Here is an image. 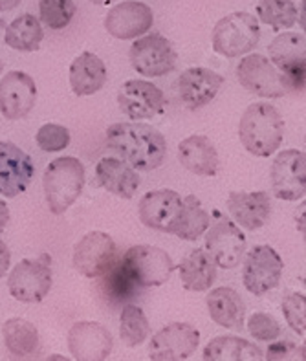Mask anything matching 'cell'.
I'll return each mask as SVG.
<instances>
[{
  "instance_id": "cell-1",
  "label": "cell",
  "mask_w": 306,
  "mask_h": 361,
  "mask_svg": "<svg viewBox=\"0 0 306 361\" xmlns=\"http://www.w3.org/2000/svg\"><path fill=\"white\" fill-rule=\"evenodd\" d=\"M106 145L133 169L154 171L167 154L164 134L147 123H114L106 128Z\"/></svg>"
},
{
  "instance_id": "cell-2",
  "label": "cell",
  "mask_w": 306,
  "mask_h": 361,
  "mask_svg": "<svg viewBox=\"0 0 306 361\" xmlns=\"http://www.w3.org/2000/svg\"><path fill=\"white\" fill-rule=\"evenodd\" d=\"M238 137L250 154L270 158L279 151L284 137V119L270 103H253L244 110L238 123Z\"/></svg>"
},
{
  "instance_id": "cell-3",
  "label": "cell",
  "mask_w": 306,
  "mask_h": 361,
  "mask_svg": "<svg viewBox=\"0 0 306 361\" xmlns=\"http://www.w3.org/2000/svg\"><path fill=\"white\" fill-rule=\"evenodd\" d=\"M87 171L79 158L64 156L51 161L42 176L46 204L54 215H63L64 211L78 200L85 188Z\"/></svg>"
},
{
  "instance_id": "cell-4",
  "label": "cell",
  "mask_w": 306,
  "mask_h": 361,
  "mask_svg": "<svg viewBox=\"0 0 306 361\" xmlns=\"http://www.w3.org/2000/svg\"><path fill=\"white\" fill-rule=\"evenodd\" d=\"M261 41V27L255 15L246 11H233L226 15L213 27V50L224 57H240L255 48Z\"/></svg>"
},
{
  "instance_id": "cell-5",
  "label": "cell",
  "mask_w": 306,
  "mask_h": 361,
  "mask_svg": "<svg viewBox=\"0 0 306 361\" xmlns=\"http://www.w3.org/2000/svg\"><path fill=\"white\" fill-rule=\"evenodd\" d=\"M119 262L128 277L134 281V284L142 288L161 286L171 279L173 271L176 270L169 253L151 244L133 246Z\"/></svg>"
},
{
  "instance_id": "cell-6",
  "label": "cell",
  "mask_w": 306,
  "mask_h": 361,
  "mask_svg": "<svg viewBox=\"0 0 306 361\" xmlns=\"http://www.w3.org/2000/svg\"><path fill=\"white\" fill-rule=\"evenodd\" d=\"M237 78L247 92L266 99L284 97L293 90L288 78L261 54L246 55L244 59H240L237 66Z\"/></svg>"
},
{
  "instance_id": "cell-7",
  "label": "cell",
  "mask_w": 306,
  "mask_h": 361,
  "mask_svg": "<svg viewBox=\"0 0 306 361\" xmlns=\"http://www.w3.org/2000/svg\"><path fill=\"white\" fill-rule=\"evenodd\" d=\"M51 259L42 253L37 259H24L15 266L8 277L9 293L17 301L35 305L50 293L51 288Z\"/></svg>"
},
{
  "instance_id": "cell-8",
  "label": "cell",
  "mask_w": 306,
  "mask_h": 361,
  "mask_svg": "<svg viewBox=\"0 0 306 361\" xmlns=\"http://www.w3.org/2000/svg\"><path fill=\"white\" fill-rule=\"evenodd\" d=\"M130 64L143 78H160L171 73L176 66V50L173 42L160 33L137 37L128 51Z\"/></svg>"
},
{
  "instance_id": "cell-9",
  "label": "cell",
  "mask_w": 306,
  "mask_h": 361,
  "mask_svg": "<svg viewBox=\"0 0 306 361\" xmlns=\"http://www.w3.org/2000/svg\"><path fill=\"white\" fill-rule=\"evenodd\" d=\"M216 216L219 220L206 229V252L219 268L233 270L243 262L246 253V235L229 219L220 216L219 213Z\"/></svg>"
},
{
  "instance_id": "cell-10",
  "label": "cell",
  "mask_w": 306,
  "mask_h": 361,
  "mask_svg": "<svg viewBox=\"0 0 306 361\" xmlns=\"http://www.w3.org/2000/svg\"><path fill=\"white\" fill-rule=\"evenodd\" d=\"M244 255L246 259L243 268V283L247 292L253 295H264L279 286L284 264L274 247L261 244L252 247Z\"/></svg>"
},
{
  "instance_id": "cell-11",
  "label": "cell",
  "mask_w": 306,
  "mask_h": 361,
  "mask_svg": "<svg viewBox=\"0 0 306 361\" xmlns=\"http://www.w3.org/2000/svg\"><path fill=\"white\" fill-rule=\"evenodd\" d=\"M118 247L105 231H90L73 247V266L88 279H99L116 262Z\"/></svg>"
},
{
  "instance_id": "cell-12",
  "label": "cell",
  "mask_w": 306,
  "mask_h": 361,
  "mask_svg": "<svg viewBox=\"0 0 306 361\" xmlns=\"http://www.w3.org/2000/svg\"><path fill=\"white\" fill-rule=\"evenodd\" d=\"M271 192L279 200L295 202L306 191V154L299 149H288L277 154L270 171Z\"/></svg>"
},
{
  "instance_id": "cell-13",
  "label": "cell",
  "mask_w": 306,
  "mask_h": 361,
  "mask_svg": "<svg viewBox=\"0 0 306 361\" xmlns=\"http://www.w3.org/2000/svg\"><path fill=\"white\" fill-rule=\"evenodd\" d=\"M200 332L189 323H171L152 336L149 357L152 361H183L197 353Z\"/></svg>"
},
{
  "instance_id": "cell-14",
  "label": "cell",
  "mask_w": 306,
  "mask_h": 361,
  "mask_svg": "<svg viewBox=\"0 0 306 361\" xmlns=\"http://www.w3.org/2000/svg\"><path fill=\"white\" fill-rule=\"evenodd\" d=\"M270 61L288 78L293 90L305 88L306 37L305 33H279L270 42Z\"/></svg>"
},
{
  "instance_id": "cell-15",
  "label": "cell",
  "mask_w": 306,
  "mask_h": 361,
  "mask_svg": "<svg viewBox=\"0 0 306 361\" xmlns=\"http://www.w3.org/2000/svg\"><path fill=\"white\" fill-rule=\"evenodd\" d=\"M118 105L133 121L151 119L165 110V94L151 81L130 79L119 88Z\"/></svg>"
},
{
  "instance_id": "cell-16",
  "label": "cell",
  "mask_w": 306,
  "mask_h": 361,
  "mask_svg": "<svg viewBox=\"0 0 306 361\" xmlns=\"http://www.w3.org/2000/svg\"><path fill=\"white\" fill-rule=\"evenodd\" d=\"M105 30L119 41H133L145 35L154 24V13L145 2L125 0L105 15Z\"/></svg>"
},
{
  "instance_id": "cell-17",
  "label": "cell",
  "mask_w": 306,
  "mask_h": 361,
  "mask_svg": "<svg viewBox=\"0 0 306 361\" xmlns=\"http://www.w3.org/2000/svg\"><path fill=\"white\" fill-rule=\"evenodd\" d=\"M37 101V85L32 75L11 70L0 81V112L8 121L26 118Z\"/></svg>"
},
{
  "instance_id": "cell-18",
  "label": "cell",
  "mask_w": 306,
  "mask_h": 361,
  "mask_svg": "<svg viewBox=\"0 0 306 361\" xmlns=\"http://www.w3.org/2000/svg\"><path fill=\"white\" fill-rule=\"evenodd\" d=\"M35 165L26 152L11 142H0V195L15 198L30 188Z\"/></svg>"
},
{
  "instance_id": "cell-19",
  "label": "cell",
  "mask_w": 306,
  "mask_h": 361,
  "mask_svg": "<svg viewBox=\"0 0 306 361\" xmlns=\"http://www.w3.org/2000/svg\"><path fill=\"white\" fill-rule=\"evenodd\" d=\"M182 204L183 198L173 189H156L143 195L137 204V213L142 224L147 228L161 233H173Z\"/></svg>"
},
{
  "instance_id": "cell-20",
  "label": "cell",
  "mask_w": 306,
  "mask_h": 361,
  "mask_svg": "<svg viewBox=\"0 0 306 361\" xmlns=\"http://www.w3.org/2000/svg\"><path fill=\"white\" fill-rule=\"evenodd\" d=\"M112 347V334L101 323L79 321L68 332V348L73 360L103 361L110 356Z\"/></svg>"
},
{
  "instance_id": "cell-21",
  "label": "cell",
  "mask_w": 306,
  "mask_h": 361,
  "mask_svg": "<svg viewBox=\"0 0 306 361\" xmlns=\"http://www.w3.org/2000/svg\"><path fill=\"white\" fill-rule=\"evenodd\" d=\"M224 85V78L204 66H192L178 79V96L189 110L209 105Z\"/></svg>"
},
{
  "instance_id": "cell-22",
  "label": "cell",
  "mask_w": 306,
  "mask_h": 361,
  "mask_svg": "<svg viewBox=\"0 0 306 361\" xmlns=\"http://www.w3.org/2000/svg\"><path fill=\"white\" fill-rule=\"evenodd\" d=\"M228 211L231 213L237 224L247 231H257L270 220L271 202L270 195L264 191H233L229 192Z\"/></svg>"
},
{
  "instance_id": "cell-23",
  "label": "cell",
  "mask_w": 306,
  "mask_h": 361,
  "mask_svg": "<svg viewBox=\"0 0 306 361\" xmlns=\"http://www.w3.org/2000/svg\"><path fill=\"white\" fill-rule=\"evenodd\" d=\"M178 160L189 173L198 176H215L220 169L216 147L202 134H192L182 140L178 145Z\"/></svg>"
},
{
  "instance_id": "cell-24",
  "label": "cell",
  "mask_w": 306,
  "mask_h": 361,
  "mask_svg": "<svg viewBox=\"0 0 306 361\" xmlns=\"http://www.w3.org/2000/svg\"><path fill=\"white\" fill-rule=\"evenodd\" d=\"M96 178L110 195L130 200L140 188L136 169L119 158H101L96 165Z\"/></svg>"
},
{
  "instance_id": "cell-25",
  "label": "cell",
  "mask_w": 306,
  "mask_h": 361,
  "mask_svg": "<svg viewBox=\"0 0 306 361\" xmlns=\"http://www.w3.org/2000/svg\"><path fill=\"white\" fill-rule=\"evenodd\" d=\"M105 63L92 51H82L70 64V87L75 96H94L106 85Z\"/></svg>"
},
{
  "instance_id": "cell-26",
  "label": "cell",
  "mask_w": 306,
  "mask_h": 361,
  "mask_svg": "<svg viewBox=\"0 0 306 361\" xmlns=\"http://www.w3.org/2000/svg\"><path fill=\"white\" fill-rule=\"evenodd\" d=\"M209 317L216 325L229 330H243L246 321V305L243 298L228 286L211 290L206 298Z\"/></svg>"
},
{
  "instance_id": "cell-27",
  "label": "cell",
  "mask_w": 306,
  "mask_h": 361,
  "mask_svg": "<svg viewBox=\"0 0 306 361\" xmlns=\"http://www.w3.org/2000/svg\"><path fill=\"white\" fill-rule=\"evenodd\" d=\"M178 271L183 288L189 292H206L216 281V264L202 247L183 257Z\"/></svg>"
},
{
  "instance_id": "cell-28",
  "label": "cell",
  "mask_w": 306,
  "mask_h": 361,
  "mask_svg": "<svg viewBox=\"0 0 306 361\" xmlns=\"http://www.w3.org/2000/svg\"><path fill=\"white\" fill-rule=\"evenodd\" d=\"M2 338L8 353L17 360H27L33 357L41 348V338L39 330L33 323L20 317H11L2 326Z\"/></svg>"
},
{
  "instance_id": "cell-29",
  "label": "cell",
  "mask_w": 306,
  "mask_h": 361,
  "mask_svg": "<svg viewBox=\"0 0 306 361\" xmlns=\"http://www.w3.org/2000/svg\"><path fill=\"white\" fill-rule=\"evenodd\" d=\"M264 353L255 343L237 336H219L206 345L202 360L206 361H259Z\"/></svg>"
},
{
  "instance_id": "cell-30",
  "label": "cell",
  "mask_w": 306,
  "mask_h": 361,
  "mask_svg": "<svg viewBox=\"0 0 306 361\" xmlns=\"http://www.w3.org/2000/svg\"><path fill=\"white\" fill-rule=\"evenodd\" d=\"M44 39V30L39 18L32 13H23L6 27L4 42L17 51H37Z\"/></svg>"
},
{
  "instance_id": "cell-31",
  "label": "cell",
  "mask_w": 306,
  "mask_h": 361,
  "mask_svg": "<svg viewBox=\"0 0 306 361\" xmlns=\"http://www.w3.org/2000/svg\"><path fill=\"white\" fill-rule=\"evenodd\" d=\"M211 224V215L204 209L202 202L195 195L183 198L182 211H180L176 224L173 228V233L182 240H197L206 233V229Z\"/></svg>"
},
{
  "instance_id": "cell-32",
  "label": "cell",
  "mask_w": 306,
  "mask_h": 361,
  "mask_svg": "<svg viewBox=\"0 0 306 361\" xmlns=\"http://www.w3.org/2000/svg\"><path fill=\"white\" fill-rule=\"evenodd\" d=\"M257 20H261L275 32L290 30L298 23V6L293 0H259Z\"/></svg>"
},
{
  "instance_id": "cell-33",
  "label": "cell",
  "mask_w": 306,
  "mask_h": 361,
  "mask_svg": "<svg viewBox=\"0 0 306 361\" xmlns=\"http://www.w3.org/2000/svg\"><path fill=\"white\" fill-rule=\"evenodd\" d=\"M151 334V325L147 319L145 312L136 305H127L119 316V336L127 347L134 348L145 343Z\"/></svg>"
},
{
  "instance_id": "cell-34",
  "label": "cell",
  "mask_w": 306,
  "mask_h": 361,
  "mask_svg": "<svg viewBox=\"0 0 306 361\" xmlns=\"http://www.w3.org/2000/svg\"><path fill=\"white\" fill-rule=\"evenodd\" d=\"M78 13L73 0H41L39 2V18L50 30H64Z\"/></svg>"
},
{
  "instance_id": "cell-35",
  "label": "cell",
  "mask_w": 306,
  "mask_h": 361,
  "mask_svg": "<svg viewBox=\"0 0 306 361\" xmlns=\"http://www.w3.org/2000/svg\"><path fill=\"white\" fill-rule=\"evenodd\" d=\"M103 277H105V279H103V288H105V292L109 293L110 298H114L116 301H123V299H128L134 293L136 284H134V281L128 277V274L125 271L121 262H118V264L114 262Z\"/></svg>"
},
{
  "instance_id": "cell-36",
  "label": "cell",
  "mask_w": 306,
  "mask_h": 361,
  "mask_svg": "<svg viewBox=\"0 0 306 361\" xmlns=\"http://www.w3.org/2000/svg\"><path fill=\"white\" fill-rule=\"evenodd\" d=\"M37 145L44 152H59L64 151L72 142L70 130L64 125L46 123L37 130Z\"/></svg>"
},
{
  "instance_id": "cell-37",
  "label": "cell",
  "mask_w": 306,
  "mask_h": 361,
  "mask_svg": "<svg viewBox=\"0 0 306 361\" xmlns=\"http://www.w3.org/2000/svg\"><path fill=\"white\" fill-rule=\"evenodd\" d=\"M283 314L284 319L288 323L290 329L299 334L301 338H305L306 334V299L305 293L293 292L288 293L283 301Z\"/></svg>"
},
{
  "instance_id": "cell-38",
  "label": "cell",
  "mask_w": 306,
  "mask_h": 361,
  "mask_svg": "<svg viewBox=\"0 0 306 361\" xmlns=\"http://www.w3.org/2000/svg\"><path fill=\"white\" fill-rule=\"evenodd\" d=\"M247 332L257 339V341H274L281 336L279 321L275 319L270 314L264 312H255L247 319Z\"/></svg>"
},
{
  "instance_id": "cell-39",
  "label": "cell",
  "mask_w": 306,
  "mask_h": 361,
  "mask_svg": "<svg viewBox=\"0 0 306 361\" xmlns=\"http://www.w3.org/2000/svg\"><path fill=\"white\" fill-rule=\"evenodd\" d=\"M275 341V339H274ZM264 360L268 361H290L305 360V345H298L293 341H275L266 350Z\"/></svg>"
},
{
  "instance_id": "cell-40",
  "label": "cell",
  "mask_w": 306,
  "mask_h": 361,
  "mask_svg": "<svg viewBox=\"0 0 306 361\" xmlns=\"http://www.w3.org/2000/svg\"><path fill=\"white\" fill-rule=\"evenodd\" d=\"M9 264H11V253H9V247L6 246L4 240L0 238V279L9 270Z\"/></svg>"
},
{
  "instance_id": "cell-41",
  "label": "cell",
  "mask_w": 306,
  "mask_h": 361,
  "mask_svg": "<svg viewBox=\"0 0 306 361\" xmlns=\"http://www.w3.org/2000/svg\"><path fill=\"white\" fill-rule=\"evenodd\" d=\"M9 224V207L2 198H0V231Z\"/></svg>"
},
{
  "instance_id": "cell-42",
  "label": "cell",
  "mask_w": 306,
  "mask_h": 361,
  "mask_svg": "<svg viewBox=\"0 0 306 361\" xmlns=\"http://www.w3.org/2000/svg\"><path fill=\"white\" fill-rule=\"evenodd\" d=\"M23 0H0V11L6 13V11H13Z\"/></svg>"
},
{
  "instance_id": "cell-43",
  "label": "cell",
  "mask_w": 306,
  "mask_h": 361,
  "mask_svg": "<svg viewBox=\"0 0 306 361\" xmlns=\"http://www.w3.org/2000/svg\"><path fill=\"white\" fill-rule=\"evenodd\" d=\"M92 4H97V6H109V4H114L116 0H88Z\"/></svg>"
},
{
  "instance_id": "cell-44",
  "label": "cell",
  "mask_w": 306,
  "mask_h": 361,
  "mask_svg": "<svg viewBox=\"0 0 306 361\" xmlns=\"http://www.w3.org/2000/svg\"><path fill=\"white\" fill-rule=\"evenodd\" d=\"M2 70H4V63L0 61V73H2Z\"/></svg>"
}]
</instances>
